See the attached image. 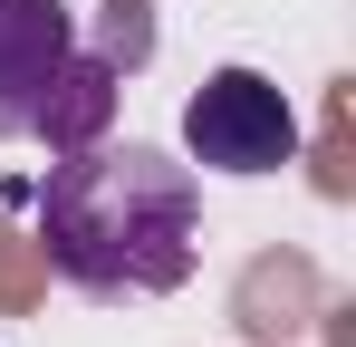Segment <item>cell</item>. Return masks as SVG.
Returning a JSON list of instances; mask_svg holds the SVG:
<instances>
[{
  "instance_id": "277c9868",
  "label": "cell",
  "mask_w": 356,
  "mask_h": 347,
  "mask_svg": "<svg viewBox=\"0 0 356 347\" xmlns=\"http://www.w3.org/2000/svg\"><path fill=\"white\" fill-rule=\"evenodd\" d=\"M116 125V58L106 49H67L58 77H49V97L29 116V135L49 145V155H77V145H97Z\"/></svg>"
},
{
  "instance_id": "7a4b0ae2",
  "label": "cell",
  "mask_w": 356,
  "mask_h": 347,
  "mask_svg": "<svg viewBox=\"0 0 356 347\" xmlns=\"http://www.w3.org/2000/svg\"><path fill=\"white\" fill-rule=\"evenodd\" d=\"M183 155L212 174H280L298 155V107L260 68H212L183 107Z\"/></svg>"
},
{
  "instance_id": "3957f363",
  "label": "cell",
  "mask_w": 356,
  "mask_h": 347,
  "mask_svg": "<svg viewBox=\"0 0 356 347\" xmlns=\"http://www.w3.org/2000/svg\"><path fill=\"white\" fill-rule=\"evenodd\" d=\"M67 49H77V10L67 0H0V145L29 135V116H39Z\"/></svg>"
},
{
  "instance_id": "6da1fadb",
  "label": "cell",
  "mask_w": 356,
  "mask_h": 347,
  "mask_svg": "<svg viewBox=\"0 0 356 347\" xmlns=\"http://www.w3.org/2000/svg\"><path fill=\"white\" fill-rule=\"evenodd\" d=\"M39 241L87 299H164L202 261V183L164 145H77L39 183Z\"/></svg>"
}]
</instances>
